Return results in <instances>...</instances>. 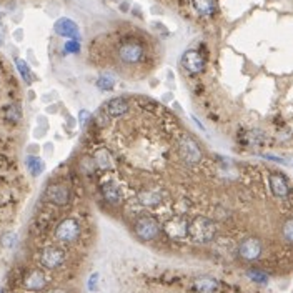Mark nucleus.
Segmentation results:
<instances>
[{"label":"nucleus","instance_id":"f8f14e48","mask_svg":"<svg viewBox=\"0 0 293 293\" xmlns=\"http://www.w3.org/2000/svg\"><path fill=\"white\" fill-rule=\"evenodd\" d=\"M55 33L60 37H65L68 40H78L80 32H78V25L70 19H60L55 24Z\"/></svg>","mask_w":293,"mask_h":293},{"label":"nucleus","instance_id":"c85d7f7f","mask_svg":"<svg viewBox=\"0 0 293 293\" xmlns=\"http://www.w3.org/2000/svg\"><path fill=\"white\" fill-rule=\"evenodd\" d=\"M98 278H100L98 273H92V275H90L89 283H87V287H89L90 292H95V290H97V287H98Z\"/></svg>","mask_w":293,"mask_h":293},{"label":"nucleus","instance_id":"6e6552de","mask_svg":"<svg viewBox=\"0 0 293 293\" xmlns=\"http://www.w3.org/2000/svg\"><path fill=\"white\" fill-rule=\"evenodd\" d=\"M180 64L183 70L190 75H198L205 70V59L202 57V54L196 50H187L185 54L182 55Z\"/></svg>","mask_w":293,"mask_h":293},{"label":"nucleus","instance_id":"39448f33","mask_svg":"<svg viewBox=\"0 0 293 293\" xmlns=\"http://www.w3.org/2000/svg\"><path fill=\"white\" fill-rule=\"evenodd\" d=\"M38 261L43 268L57 270L65 263V252L60 247H45L38 255Z\"/></svg>","mask_w":293,"mask_h":293},{"label":"nucleus","instance_id":"5701e85b","mask_svg":"<svg viewBox=\"0 0 293 293\" xmlns=\"http://www.w3.org/2000/svg\"><path fill=\"white\" fill-rule=\"evenodd\" d=\"M113 87H115V78L108 73H102L97 78V89H100L102 92H110Z\"/></svg>","mask_w":293,"mask_h":293},{"label":"nucleus","instance_id":"1a4fd4ad","mask_svg":"<svg viewBox=\"0 0 293 293\" xmlns=\"http://www.w3.org/2000/svg\"><path fill=\"white\" fill-rule=\"evenodd\" d=\"M45 198L52 205L65 207V205L70 203V189L62 185V183H52L45 190Z\"/></svg>","mask_w":293,"mask_h":293},{"label":"nucleus","instance_id":"412c9836","mask_svg":"<svg viewBox=\"0 0 293 293\" xmlns=\"http://www.w3.org/2000/svg\"><path fill=\"white\" fill-rule=\"evenodd\" d=\"M247 277L252 280V282H255V283H259V285H266L268 283V273L263 272V270H260V268H250L247 272Z\"/></svg>","mask_w":293,"mask_h":293},{"label":"nucleus","instance_id":"a878e982","mask_svg":"<svg viewBox=\"0 0 293 293\" xmlns=\"http://www.w3.org/2000/svg\"><path fill=\"white\" fill-rule=\"evenodd\" d=\"M64 49L67 54H78V52H80V42L78 40H67L65 42Z\"/></svg>","mask_w":293,"mask_h":293},{"label":"nucleus","instance_id":"7c9ffc66","mask_svg":"<svg viewBox=\"0 0 293 293\" xmlns=\"http://www.w3.org/2000/svg\"><path fill=\"white\" fill-rule=\"evenodd\" d=\"M265 159L266 160H272V162H280V163H282V159H280V157H275V155H265Z\"/></svg>","mask_w":293,"mask_h":293},{"label":"nucleus","instance_id":"9d476101","mask_svg":"<svg viewBox=\"0 0 293 293\" xmlns=\"http://www.w3.org/2000/svg\"><path fill=\"white\" fill-rule=\"evenodd\" d=\"M129 110H130V103H129V100L124 97H113L110 100H107L102 107V112L108 117V119L122 117V115H125V113H129Z\"/></svg>","mask_w":293,"mask_h":293},{"label":"nucleus","instance_id":"4be33fe9","mask_svg":"<svg viewBox=\"0 0 293 293\" xmlns=\"http://www.w3.org/2000/svg\"><path fill=\"white\" fill-rule=\"evenodd\" d=\"M95 165L100 168H103V170L112 167V157L107 150H105V148H102V150H98L97 154H95Z\"/></svg>","mask_w":293,"mask_h":293},{"label":"nucleus","instance_id":"4468645a","mask_svg":"<svg viewBox=\"0 0 293 293\" xmlns=\"http://www.w3.org/2000/svg\"><path fill=\"white\" fill-rule=\"evenodd\" d=\"M189 220H185V218H173V220L167 222V225H165V231L170 235V237L173 238H182V237H187L189 235Z\"/></svg>","mask_w":293,"mask_h":293},{"label":"nucleus","instance_id":"9b49d317","mask_svg":"<svg viewBox=\"0 0 293 293\" xmlns=\"http://www.w3.org/2000/svg\"><path fill=\"white\" fill-rule=\"evenodd\" d=\"M49 280H47V275L42 272L40 268H32L25 273L24 280H22V285H24L27 290L30 292H40L47 287Z\"/></svg>","mask_w":293,"mask_h":293},{"label":"nucleus","instance_id":"6ab92c4d","mask_svg":"<svg viewBox=\"0 0 293 293\" xmlns=\"http://www.w3.org/2000/svg\"><path fill=\"white\" fill-rule=\"evenodd\" d=\"M25 163H27V170L30 172L32 177H38V175H40L43 170H45V163H43V160L38 159V157H35V155L27 157Z\"/></svg>","mask_w":293,"mask_h":293},{"label":"nucleus","instance_id":"bb28decb","mask_svg":"<svg viewBox=\"0 0 293 293\" xmlns=\"http://www.w3.org/2000/svg\"><path fill=\"white\" fill-rule=\"evenodd\" d=\"M2 243H3V247L12 248L17 243V235L15 233H5L2 238Z\"/></svg>","mask_w":293,"mask_h":293},{"label":"nucleus","instance_id":"a211bd4d","mask_svg":"<svg viewBox=\"0 0 293 293\" xmlns=\"http://www.w3.org/2000/svg\"><path fill=\"white\" fill-rule=\"evenodd\" d=\"M138 200L145 207H155V205H159L162 202V194L157 190H143L138 195Z\"/></svg>","mask_w":293,"mask_h":293},{"label":"nucleus","instance_id":"393cba45","mask_svg":"<svg viewBox=\"0 0 293 293\" xmlns=\"http://www.w3.org/2000/svg\"><path fill=\"white\" fill-rule=\"evenodd\" d=\"M282 235H283V238H285V242L293 243V217L288 218L285 224H283Z\"/></svg>","mask_w":293,"mask_h":293},{"label":"nucleus","instance_id":"2f4dec72","mask_svg":"<svg viewBox=\"0 0 293 293\" xmlns=\"http://www.w3.org/2000/svg\"><path fill=\"white\" fill-rule=\"evenodd\" d=\"M49 293H68V292L62 290V288H55V290H52V292H49Z\"/></svg>","mask_w":293,"mask_h":293},{"label":"nucleus","instance_id":"0eeeda50","mask_svg":"<svg viewBox=\"0 0 293 293\" xmlns=\"http://www.w3.org/2000/svg\"><path fill=\"white\" fill-rule=\"evenodd\" d=\"M261 252H263V245L259 238L248 237L242 240V243L238 245V255L240 259L245 261H255L260 259Z\"/></svg>","mask_w":293,"mask_h":293},{"label":"nucleus","instance_id":"2eb2a0df","mask_svg":"<svg viewBox=\"0 0 293 293\" xmlns=\"http://www.w3.org/2000/svg\"><path fill=\"white\" fill-rule=\"evenodd\" d=\"M192 288H194V292L196 293H217L218 288H220V282H217L215 278H210V277H202L195 280Z\"/></svg>","mask_w":293,"mask_h":293},{"label":"nucleus","instance_id":"f257e3e1","mask_svg":"<svg viewBox=\"0 0 293 293\" xmlns=\"http://www.w3.org/2000/svg\"><path fill=\"white\" fill-rule=\"evenodd\" d=\"M217 227L207 217H195L189 224V237L195 243H208L215 238Z\"/></svg>","mask_w":293,"mask_h":293},{"label":"nucleus","instance_id":"cd10ccee","mask_svg":"<svg viewBox=\"0 0 293 293\" xmlns=\"http://www.w3.org/2000/svg\"><path fill=\"white\" fill-rule=\"evenodd\" d=\"M90 120H92V113L89 110H80V113H78V124L85 127L87 124H90Z\"/></svg>","mask_w":293,"mask_h":293},{"label":"nucleus","instance_id":"dca6fc26","mask_svg":"<svg viewBox=\"0 0 293 293\" xmlns=\"http://www.w3.org/2000/svg\"><path fill=\"white\" fill-rule=\"evenodd\" d=\"M100 190H102L103 200L108 205H119L122 202V192H120L119 187L115 185V183H112V182L103 183Z\"/></svg>","mask_w":293,"mask_h":293},{"label":"nucleus","instance_id":"aec40b11","mask_svg":"<svg viewBox=\"0 0 293 293\" xmlns=\"http://www.w3.org/2000/svg\"><path fill=\"white\" fill-rule=\"evenodd\" d=\"M22 119V110L19 105H8L3 110V120L8 122V124H17Z\"/></svg>","mask_w":293,"mask_h":293},{"label":"nucleus","instance_id":"20e7f679","mask_svg":"<svg viewBox=\"0 0 293 293\" xmlns=\"http://www.w3.org/2000/svg\"><path fill=\"white\" fill-rule=\"evenodd\" d=\"M135 235H137L138 240L142 242H152L160 235V224L157 222L155 217L152 215H142L135 222Z\"/></svg>","mask_w":293,"mask_h":293},{"label":"nucleus","instance_id":"f3484780","mask_svg":"<svg viewBox=\"0 0 293 293\" xmlns=\"http://www.w3.org/2000/svg\"><path fill=\"white\" fill-rule=\"evenodd\" d=\"M194 8L202 17H212L217 10L213 0H194Z\"/></svg>","mask_w":293,"mask_h":293},{"label":"nucleus","instance_id":"7ed1b4c3","mask_svg":"<svg viewBox=\"0 0 293 293\" xmlns=\"http://www.w3.org/2000/svg\"><path fill=\"white\" fill-rule=\"evenodd\" d=\"M145 45L142 42L137 40V38H130V40H125L122 45L119 47V59L122 64L125 65H137L145 59Z\"/></svg>","mask_w":293,"mask_h":293},{"label":"nucleus","instance_id":"ddd939ff","mask_svg":"<svg viewBox=\"0 0 293 293\" xmlns=\"http://www.w3.org/2000/svg\"><path fill=\"white\" fill-rule=\"evenodd\" d=\"M268 185L270 190L275 196L278 198H287L288 194H290V185H288L287 178L283 177L282 173H272L268 177Z\"/></svg>","mask_w":293,"mask_h":293},{"label":"nucleus","instance_id":"f03ea898","mask_svg":"<svg viewBox=\"0 0 293 293\" xmlns=\"http://www.w3.org/2000/svg\"><path fill=\"white\" fill-rule=\"evenodd\" d=\"M80 233H82V225H80V222L73 217L64 218L62 222H59V225H57L54 230L55 240L64 245L75 243L77 240L80 238Z\"/></svg>","mask_w":293,"mask_h":293},{"label":"nucleus","instance_id":"c756f323","mask_svg":"<svg viewBox=\"0 0 293 293\" xmlns=\"http://www.w3.org/2000/svg\"><path fill=\"white\" fill-rule=\"evenodd\" d=\"M5 40V27H3V24L0 22V45Z\"/></svg>","mask_w":293,"mask_h":293},{"label":"nucleus","instance_id":"423d86ee","mask_svg":"<svg viewBox=\"0 0 293 293\" xmlns=\"http://www.w3.org/2000/svg\"><path fill=\"white\" fill-rule=\"evenodd\" d=\"M178 152L187 163H198L202 160V150H200L198 143L194 138H190L189 135H183L178 140Z\"/></svg>","mask_w":293,"mask_h":293},{"label":"nucleus","instance_id":"b1692460","mask_svg":"<svg viewBox=\"0 0 293 293\" xmlns=\"http://www.w3.org/2000/svg\"><path fill=\"white\" fill-rule=\"evenodd\" d=\"M15 65H17V70H19V73L22 75V78H24L27 84H30L33 77H32V72H30V67L27 65V62H24V60L17 59L15 60Z\"/></svg>","mask_w":293,"mask_h":293}]
</instances>
